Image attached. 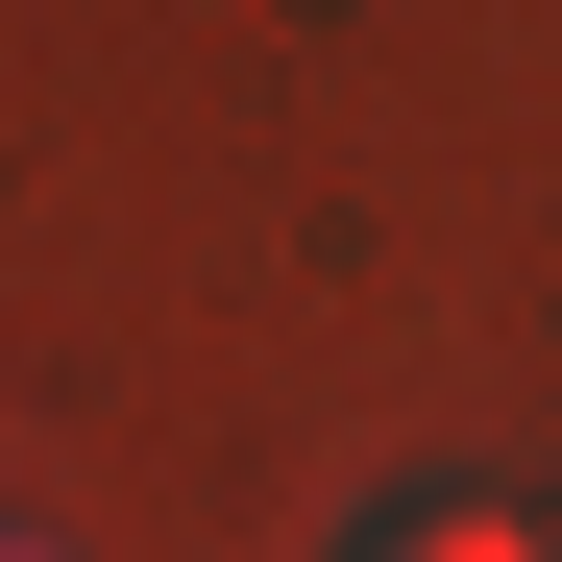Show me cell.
Wrapping results in <instances>:
<instances>
[{
    "mask_svg": "<svg viewBox=\"0 0 562 562\" xmlns=\"http://www.w3.org/2000/svg\"><path fill=\"white\" fill-rule=\"evenodd\" d=\"M367 562H538V514H392Z\"/></svg>",
    "mask_w": 562,
    "mask_h": 562,
    "instance_id": "1",
    "label": "cell"
},
{
    "mask_svg": "<svg viewBox=\"0 0 562 562\" xmlns=\"http://www.w3.org/2000/svg\"><path fill=\"white\" fill-rule=\"evenodd\" d=\"M0 562H25V538H0Z\"/></svg>",
    "mask_w": 562,
    "mask_h": 562,
    "instance_id": "2",
    "label": "cell"
}]
</instances>
